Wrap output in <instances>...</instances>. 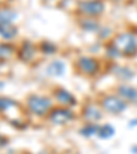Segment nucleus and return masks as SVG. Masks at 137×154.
Instances as JSON below:
<instances>
[{
    "mask_svg": "<svg viewBox=\"0 0 137 154\" xmlns=\"http://www.w3.org/2000/svg\"><path fill=\"white\" fill-rule=\"evenodd\" d=\"M114 47L118 49L121 56H134L137 53V40L133 34H121L114 41Z\"/></svg>",
    "mask_w": 137,
    "mask_h": 154,
    "instance_id": "nucleus-1",
    "label": "nucleus"
},
{
    "mask_svg": "<svg viewBox=\"0 0 137 154\" xmlns=\"http://www.w3.org/2000/svg\"><path fill=\"white\" fill-rule=\"evenodd\" d=\"M29 105V109L33 113L38 115V116H43L45 115L51 108V100L45 98V97H38V96H33L29 98L28 101Z\"/></svg>",
    "mask_w": 137,
    "mask_h": 154,
    "instance_id": "nucleus-2",
    "label": "nucleus"
},
{
    "mask_svg": "<svg viewBox=\"0 0 137 154\" xmlns=\"http://www.w3.org/2000/svg\"><path fill=\"white\" fill-rule=\"evenodd\" d=\"M103 108L110 113H121L126 109V102L119 97L110 96L103 100Z\"/></svg>",
    "mask_w": 137,
    "mask_h": 154,
    "instance_id": "nucleus-3",
    "label": "nucleus"
},
{
    "mask_svg": "<svg viewBox=\"0 0 137 154\" xmlns=\"http://www.w3.org/2000/svg\"><path fill=\"white\" fill-rule=\"evenodd\" d=\"M80 10L85 15L95 17V15H100L103 12L104 4L100 0H84V2L80 3Z\"/></svg>",
    "mask_w": 137,
    "mask_h": 154,
    "instance_id": "nucleus-4",
    "label": "nucleus"
},
{
    "mask_svg": "<svg viewBox=\"0 0 137 154\" xmlns=\"http://www.w3.org/2000/svg\"><path fill=\"white\" fill-rule=\"evenodd\" d=\"M78 68L81 72L88 74V75H92V74H95L97 71L99 63L92 57H81L78 60Z\"/></svg>",
    "mask_w": 137,
    "mask_h": 154,
    "instance_id": "nucleus-5",
    "label": "nucleus"
},
{
    "mask_svg": "<svg viewBox=\"0 0 137 154\" xmlns=\"http://www.w3.org/2000/svg\"><path fill=\"white\" fill-rule=\"evenodd\" d=\"M50 119L55 124H64V123L70 122L73 119V113L69 109H56V111H54L51 113Z\"/></svg>",
    "mask_w": 137,
    "mask_h": 154,
    "instance_id": "nucleus-6",
    "label": "nucleus"
},
{
    "mask_svg": "<svg viewBox=\"0 0 137 154\" xmlns=\"http://www.w3.org/2000/svg\"><path fill=\"white\" fill-rule=\"evenodd\" d=\"M118 94H119V97L122 100L137 104V89H134V87L128 86V85H122V86L118 87Z\"/></svg>",
    "mask_w": 137,
    "mask_h": 154,
    "instance_id": "nucleus-7",
    "label": "nucleus"
},
{
    "mask_svg": "<svg viewBox=\"0 0 137 154\" xmlns=\"http://www.w3.org/2000/svg\"><path fill=\"white\" fill-rule=\"evenodd\" d=\"M56 98H58L59 102H62V104H64V105H73L74 102H76L74 97L71 96L69 91L64 90V89H59V90L56 91Z\"/></svg>",
    "mask_w": 137,
    "mask_h": 154,
    "instance_id": "nucleus-8",
    "label": "nucleus"
},
{
    "mask_svg": "<svg viewBox=\"0 0 137 154\" xmlns=\"http://www.w3.org/2000/svg\"><path fill=\"white\" fill-rule=\"evenodd\" d=\"M0 35L6 40H10V38H14L17 35V29L12 23H6L0 26Z\"/></svg>",
    "mask_w": 137,
    "mask_h": 154,
    "instance_id": "nucleus-9",
    "label": "nucleus"
},
{
    "mask_svg": "<svg viewBox=\"0 0 137 154\" xmlns=\"http://www.w3.org/2000/svg\"><path fill=\"white\" fill-rule=\"evenodd\" d=\"M84 116H85V119L89 120V122H96V120H99L100 117H102V113H100V111L97 109L96 106L89 105V106L85 108Z\"/></svg>",
    "mask_w": 137,
    "mask_h": 154,
    "instance_id": "nucleus-10",
    "label": "nucleus"
},
{
    "mask_svg": "<svg viewBox=\"0 0 137 154\" xmlns=\"http://www.w3.org/2000/svg\"><path fill=\"white\" fill-rule=\"evenodd\" d=\"M47 72L50 74L51 76H59L64 72V66L62 61H54L48 66L47 68Z\"/></svg>",
    "mask_w": 137,
    "mask_h": 154,
    "instance_id": "nucleus-11",
    "label": "nucleus"
},
{
    "mask_svg": "<svg viewBox=\"0 0 137 154\" xmlns=\"http://www.w3.org/2000/svg\"><path fill=\"white\" fill-rule=\"evenodd\" d=\"M113 72L115 76H118L121 79H125V81L133 78V71H130L128 67H122V66H117V67L114 68Z\"/></svg>",
    "mask_w": 137,
    "mask_h": 154,
    "instance_id": "nucleus-12",
    "label": "nucleus"
},
{
    "mask_svg": "<svg viewBox=\"0 0 137 154\" xmlns=\"http://www.w3.org/2000/svg\"><path fill=\"white\" fill-rule=\"evenodd\" d=\"M33 56H34V48L32 44L26 42L21 49V59L24 61H29L30 59H33Z\"/></svg>",
    "mask_w": 137,
    "mask_h": 154,
    "instance_id": "nucleus-13",
    "label": "nucleus"
},
{
    "mask_svg": "<svg viewBox=\"0 0 137 154\" xmlns=\"http://www.w3.org/2000/svg\"><path fill=\"white\" fill-rule=\"evenodd\" d=\"M15 19V12L11 10H0V26L6 23H11Z\"/></svg>",
    "mask_w": 137,
    "mask_h": 154,
    "instance_id": "nucleus-14",
    "label": "nucleus"
},
{
    "mask_svg": "<svg viewBox=\"0 0 137 154\" xmlns=\"http://www.w3.org/2000/svg\"><path fill=\"white\" fill-rule=\"evenodd\" d=\"M97 135H99L102 139H107V138H111L114 135V127L110 124H104L102 127H99V131H97Z\"/></svg>",
    "mask_w": 137,
    "mask_h": 154,
    "instance_id": "nucleus-15",
    "label": "nucleus"
},
{
    "mask_svg": "<svg viewBox=\"0 0 137 154\" xmlns=\"http://www.w3.org/2000/svg\"><path fill=\"white\" fill-rule=\"evenodd\" d=\"M14 105H17V104H15V101H12V100H10V98L0 97V111H2V112L10 109V108L14 106Z\"/></svg>",
    "mask_w": 137,
    "mask_h": 154,
    "instance_id": "nucleus-16",
    "label": "nucleus"
},
{
    "mask_svg": "<svg viewBox=\"0 0 137 154\" xmlns=\"http://www.w3.org/2000/svg\"><path fill=\"white\" fill-rule=\"evenodd\" d=\"M12 55V48L10 45H0V59H8Z\"/></svg>",
    "mask_w": 137,
    "mask_h": 154,
    "instance_id": "nucleus-17",
    "label": "nucleus"
},
{
    "mask_svg": "<svg viewBox=\"0 0 137 154\" xmlns=\"http://www.w3.org/2000/svg\"><path fill=\"white\" fill-rule=\"evenodd\" d=\"M97 131H99V127H96V125H89V127L82 128L81 134L86 135V137H90V135H93V134H97Z\"/></svg>",
    "mask_w": 137,
    "mask_h": 154,
    "instance_id": "nucleus-18",
    "label": "nucleus"
},
{
    "mask_svg": "<svg viewBox=\"0 0 137 154\" xmlns=\"http://www.w3.org/2000/svg\"><path fill=\"white\" fill-rule=\"evenodd\" d=\"M82 26L85 30H96L97 29V23L95 20H82Z\"/></svg>",
    "mask_w": 137,
    "mask_h": 154,
    "instance_id": "nucleus-19",
    "label": "nucleus"
},
{
    "mask_svg": "<svg viewBox=\"0 0 137 154\" xmlns=\"http://www.w3.org/2000/svg\"><path fill=\"white\" fill-rule=\"evenodd\" d=\"M43 51L45 53H52V52H55L56 51V48H55V45H52V44H50V42H44L43 44Z\"/></svg>",
    "mask_w": 137,
    "mask_h": 154,
    "instance_id": "nucleus-20",
    "label": "nucleus"
},
{
    "mask_svg": "<svg viewBox=\"0 0 137 154\" xmlns=\"http://www.w3.org/2000/svg\"><path fill=\"white\" fill-rule=\"evenodd\" d=\"M7 143V139L4 137H2V135H0V147H2V146H4Z\"/></svg>",
    "mask_w": 137,
    "mask_h": 154,
    "instance_id": "nucleus-21",
    "label": "nucleus"
},
{
    "mask_svg": "<svg viewBox=\"0 0 137 154\" xmlns=\"http://www.w3.org/2000/svg\"><path fill=\"white\" fill-rule=\"evenodd\" d=\"M129 125H137V119H136V122H132Z\"/></svg>",
    "mask_w": 137,
    "mask_h": 154,
    "instance_id": "nucleus-22",
    "label": "nucleus"
},
{
    "mask_svg": "<svg viewBox=\"0 0 137 154\" xmlns=\"http://www.w3.org/2000/svg\"><path fill=\"white\" fill-rule=\"evenodd\" d=\"M133 151H136V154H137V147H133Z\"/></svg>",
    "mask_w": 137,
    "mask_h": 154,
    "instance_id": "nucleus-23",
    "label": "nucleus"
}]
</instances>
